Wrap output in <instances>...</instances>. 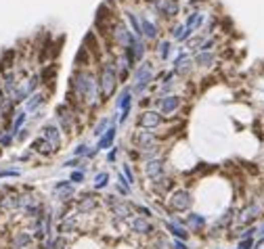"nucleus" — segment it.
Masks as SVG:
<instances>
[{"instance_id": "1", "label": "nucleus", "mask_w": 264, "mask_h": 249, "mask_svg": "<svg viewBox=\"0 0 264 249\" xmlns=\"http://www.w3.org/2000/svg\"><path fill=\"white\" fill-rule=\"evenodd\" d=\"M195 199H193V193H191L189 186H178L176 191H172L168 195V209L172 213H185V211H191L193 207Z\"/></svg>"}, {"instance_id": "2", "label": "nucleus", "mask_w": 264, "mask_h": 249, "mask_svg": "<svg viewBox=\"0 0 264 249\" xmlns=\"http://www.w3.org/2000/svg\"><path fill=\"white\" fill-rule=\"evenodd\" d=\"M101 205L103 203H101V197L97 195V191H82L76 195L74 211L78 216H94Z\"/></svg>"}, {"instance_id": "3", "label": "nucleus", "mask_w": 264, "mask_h": 249, "mask_svg": "<svg viewBox=\"0 0 264 249\" xmlns=\"http://www.w3.org/2000/svg\"><path fill=\"white\" fill-rule=\"evenodd\" d=\"M130 142L135 149H149L155 145H164V136L158 132V130H145V128H137L135 134L130 136Z\"/></svg>"}, {"instance_id": "4", "label": "nucleus", "mask_w": 264, "mask_h": 249, "mask_svg": "<svg viewBox=\"0 0 264 249\" xmlns=\"http://www.w3.org/2000/svg\"><path fill=\"white\" fill-rule=\"evenodd\" d=\"M176 188H178V180L172 174H164L162 178H158V180L149 182V191L158 199H166L172 191H176Z\"/></svg>"}, {"instance_id": "5", "label": "nucleus", "mask_w": 264, "mask_h": 249, "mask_svg": "<svg viewBox=\"0 0 264 249\" xmlns=\"http://www.w3.org/2000/svg\"><path fill=\"white\" fill-rule=\"evenodd\" d=\"M128 230L132 234L147 236V239H151V236L158 234V226L151 222V218H143V216H137V213L128 220Z\"/></svg>"}, {"instance_id": "6", "label": "nucleus", "mask_w": 264, "mask_h": 249, "mask_svg": "<svg viewBox=\"0 0 264 249\" xmlns=\"http://www.w3.org/2000/svg\"><path fill=\"white\" fill-rule=\"evenodd\" d=\"M166 122V117L158 109H143L137 117V128H145V130H160Z\"/></svg>"}, {"instance_id": "7", "label": "nucleus", "mask_w": 264, "mask_h": 249, "mask_svg": "<svg viewBox=\"0 0 264 249\" xmlns=\"http://www.w3.org/2000/svg\"><path fill=\"white\" fill-rule=\"evenodd\" d=\"M164 174H168V163L164 157H155L149 161H143V176L147 180H158Z\"/></svg>"}, {"instance_id": "8", "label": "nucleus", "mask_w": 264, "mask_h": 249, "mask_svg": "<svg viewBox=\"0 0 264 249\" xmlns=\"http://www.w3.org/2000/svg\"><path fill=\"white\" fill-rule=\"evenodd\" d=\"M197 67H195V61H193V57H189V55H181L174 61V76L176 78H181V80H189L191 74H193Z\"/></svg>"}, {"instance_id": "9", "label": "nucleus", "mask_w": 264, "mask_h": 249, "mask_svg": "<svg viewBox=\"0 0 264 249\" xmlns=\"http://www.w3.org/2000/svg\"><path fill=\"white\" fill-rule=\"evenodd\" d=\"M193 61H195V67H197V69L210 71V69H214L216 65H218L220 59H218V55L212 53V51H199V53H195Z\"/></svg>"}, {"instance_id": "10", "label": "nucleus", "mask_w": 264, "mask_h": 249, "mask_svg": "<svg viewBox=\"0 0 264 249\" xmlns=\"http://www.w3.org/2000/svg\"><path fill=\"white\" fill-rule=\"evenodd\" d=\"M42 138L49 140L57 151L63 147V132H61V128H59L57 124H44L42 126Z\"/></svg>"}, {"instance_id": "11", "label": "nucleus", "mask_w": 264, "mask_h": 249, "mask_svg": "<svg viewBox=\"0 0 264 249\" xmlns=\"http://www.w3.org/2000/svg\"><path fill=\"white\" fill-rule=\"evenodd\" d=\"M34 243V234L30 230H15L11 234V249H32Z\"/></svg>"}, {"instance_id": "12", "label": "nucleus", "mask_w": 264, "mask_h": 249, "mask_svg": "<svg viewBox=\"0 0 264 249\" xmlns=\"http://www.w3.org/2000/svg\"><path fill=\"white\" fill-rule=\"evenodd\" d=\"M183 224H185V228L191 232V234H197V232H203L208 226V220L199 216V213H189V216L183 218Z\"/></svg>"}, {"instance_id": "13", "label": "nucleus", "mask_w": 264, "mask_h": 249, "mask_svg": "<svg viewBox=\"0 0 264 249\" xmlns=\"http://www.w3.org/2000/svg\"><path fill=\"white\" fill-rule=\"evenodd\" d=\"M32 151L34 153H38V155H42V157H53L55 153H59L49 140H44L42 136H38L34 142H32Z\"/></svg>"}, {"instance_id": "14", "label": "nucleus", "mask_w": 264, "mask_h": 249, "mask_svg": "<svg viewBox=\"0 0 264 249\" xmlns=\"http://www.w3.org/2000/svg\"><path fill=\"white\" fill-rule=\"evenodd\" d=\"M115 132H117V128L111 124L109 128L105 130V134L103 136H99V142H97V149L101 151V149H107V147H111V142H113V138H115Z\"/></svg>"}, {"instance_id": "15", "label": "nucleus", "mask_w": 264, "mask_h": 249, "mask_svg": "<svg viewBox=\"0 0 264 249\" xmlns=\"http://www.w3.org/2000/svg\"><path fill=\"white\" fill-rule=\"evenodd\" d=\"M191 36H193V32L187 28V23H176V30L172 32V38H174L176 42H187Z\"/></svg>"}, {"instance_id": "16", "label": "nucleus", "mask_w": 264, "mask_h": 249, "mask_svg": "<svg viewBox=\"0 0 264 249\" xmlns=\"http://www.w3.org/2000/svg\"><path fill=\"white\" fill-rule=\"evenodd\" d=\"M160 44H158V59L160 61H166L168 57H170V53H172V42L170 40H158Z\"/></svg>"}, {"instance_id": "17", "label": "nucleus", "mask_w": 264, "mask_h": 249, "mask_svg": "<svg viewBox=\"0 0 264 249\" xmlns=\"http://www.w3.org/2000/svg\"><path fill=\"white\" fill-rule=\"evenodd\" d=\"M109 184V174L107 172H99V174H94V182H92V186H94V191H103V188Z\"/></svg>"}, {"instance_id": "18", "label": "nucleus", "mask_w": 264, "mask_h": 249, "mask_svg": "<svg viewBox=\"0 0 264 249\" xmlns=\"http://www.w3.org/2000/svg\"><path fill=\"white\" fill-rule=\"evenodd\" d=\"M111 126V120L109 117H101V122H97L92 126V134L94 136H103L105 134V128H109Z\"/></svg>"}, {"instance_id": "19", "label": "nucleus", "mask_w": 264, "mask_h": 249, "mask_svg": "<svg viewBox=\"0 0 264 249\" xmlns=\"http://www.w3.org/2000/svg\"><path fill=\"white\" fill-rule=\"evenodd\" d=\"M84 178H86V176H84V172H82V170H76L74 174H71L69 182H74V184H80V182H84Z\"/></svg>"}, {"instance_id": "20", "label": "nucleus", "mask_w": 264, "mask_h": 249, "mask_svg": "<svg viewBox=\"0 0 264 249\" xmlns=\"http://www.w3.org/2000/svg\"><path fill=\"white\" fill-rule=\"evenodd\" d=\"M172 249H191V247L187 245V241H181V239H174V241H172Z\"/></svg>"}, {"instance_id": "21", "label": "nucleus", "mask_w": 264, "mask_h": 249, "mask_svg": "<svg viewBox=\"0 0 264 249\" xmlns=\"http://www.w3.org/2000/svg\"><path fill=\"white\" fill-rule=\"evenodd\" d=\"M251 247H254L251 236H249V239H241V241H239V249H251Z\"/></svg>"}, {"instance_id": "22", "label": "nucleus", "mask_w": 264, "mask_h": 249, "mask_svg": "<svg viewBox=\"0 0 264 249\" xmlns=\"http://www.w3.org/2000/svg\"><path fill=\"white\" fill-rule=\"evenodd\" d=\"M117 155H119V147H111V153H109V155H107V161H115L117 159Z\"/></svg>"}, {"instance_id": "23", "label": "nucleus", "mask_w": 264, "mask_h": 249, "mask_svg": "<svg viewBox=\"0 0 264 249\" xmlns=\"http://www.w3.org/2000/svg\"><path fill=\"white\" fill-rule=\"evenodd\" d=\"M262 205H264V188H262Z\"/></svg>"}]
</instances>
